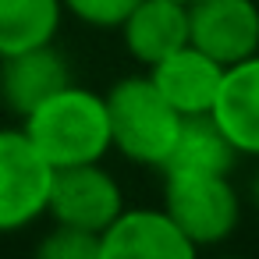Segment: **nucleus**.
I'll use <instances>...</instances> for the list:
<instances>
[{
	"label": "nucleus",
	"instance_id": "1",
	"mask_svg": "<svg viewBox=\"0 0 259 259\" xmlns=\"http://www.w3.org/2000/svg\"><path fill=\"white\" fill-rule=\"evenodd\" d=\"M22 132L54 170L96 163L110 153L107 100L75 82H68L43 103H36L22 117Z\"/></svg>",
	"mask_w": 259,
	"mask_h": 259
},
{
	"label": "nucleus",
	"instance_id": "2",
	"mask_svg": "<svg viewBox=\"0 0 259 259\" xmlns=\"http://www.w3.org/2000/svg\"><path fill=\"white\" fill-rule=\"evenodd\" d=\"M107 114H110V149L139 167H160L170 160L178 142L181 114L160 96L149 75H128L110 85Z\"/></svg>",
	"mask_w": 259,
	"mask_h": 259
},
{
	"label": "nucleus",
	"instance_id": "3",
	"mask_svg": "<svg viewBox=\"0 0 259 259\" xmlns=\"http://www.w3.org/2000/svg\"><path fill=\"white\" fill-rule=\"evenodd\" d=\"M163 209L195 248L227 241L241 220V199L231 178L202 170H163Z\"/></svg>",
	"mask_w": 259,
	"mask_h": 259
},
{
	"label": "nucleus",
	"instance_id": "4",
	"mask_svg": "<svg viewBox=\"0 0 259 259\" xmlns=\"http://www.w3.org/2000/svg\"><path fill=\"white\" fill-rule=\"evenodd\" d=\"M54 167L22 128H0V234H15L47 217Z\"/></svg>",
	"mask_w": 259,
	"mask_h": 259
},
{
	"label": "nucleus",
	"instance_id": "5",
	"mask_svg": "<svg viewBox=\"0 0 259 259\" xmlns=\"http://www.w3.org/2000/svg\"><path fill=\"white\" fill-rule=\"evenodd\" d=\"M121 209H124V192L117 178L103 167V160L54 170L50 199H47V217L54 224H71L100 234Z\"/></svg>",
	"mask_w": 259,
	"mask_h": 259
},
{
	"label": "nucleus",
	"instance_id": "6",
	"mask_svg": "<svg viewBox=\"0 0 259 259\" xmlns=\"http://www.w3.org/2000/svg\"><path fill=\"white\" fill-rule=\"evenodd\" d=\"M199 248L160 206H124L100 231V259H192Z\"/></svg>",
	"mask_w": 259,
	"mask_h": 259
},
{
	"label": "nucleus",
	"instance_id": "7",
	"mask_svg": "<svg viewBox=\"0 0 259 259\" xmlns=\"http://www.w3.org/2000/svg\"><path fill=\"white\" fill-rule=\"evenodd\" d=\"M188 43L224 68L259 54V4L255 0H192Z\"/></svg>",
	"mask_w": 259,
	"mask_h": 259
},
{
	"label": "nucleus",
	"instance_id": "8",
	"mask_svg": "<svg viewBox=\"0 0 259 259\" xmlns=\"http://www.w3.org/2000/svg\"><path fill=\"white\" fill-rule=\"evenodd\" d=\"M146 75L181 117H192V114L213 110V100H217L220 78H224V64L213 61L209 54H202L199 47L185 43V47L170 50L167 57H160L153 68H146Z\"/></svg>",
	"mask_w": 259,
	"mask_h": 259
},
{
	"label": "nucleus",
	"instance_id": "9",
	"mask_svg": "<svg viewBox=\"0 0 259 259\" xmlns=\"http://www.w3.org/2000/svg\"><path fill=\"white\" fill-rule=\"evenodd\" d=\"M209 114L238 156H259V54L224 68Z\"/></svg>",
	"mask_w": 259,
	"mask_h": 259
},
{
	"label": "nucleus",
	"instance_id": "10",
	"mask_svg": "<svg viewBox=\"0 0 259 259\" xmlns=\"http://www.w3.org/2000/svg\"><path fill=\"white\" fill-rule=\"evenodd\" d=\"M68 82H75L71 64L54 43L32 47V50H22L15 57L0 61V100L18 117H25L36 103H43L47 96H54Z\"/></svg>",
	"mask_w": 259,
	"mask_h": 259
},
{
	"label": "nucleus",
	"instance_id": "11",
	"mask_svg": "<svg viewBox=\"0 0 259 259\" xmlns=\"http://www.w3.org/2000/svg\"><path fill=\"white\" fill-rule=\"evenodd\" d=\"M124 50L135 64L153 68L160 57L188 43V4L178 0H139L117 25Z\"/></svg>",
	"mask_w": 259,
	"mask_h": 259
},
{
	"label": "nucleus",
	"instance_id": "12",
	"mask_svg": "<svg viewBox=\"0 0 259 259\" xmlns=\"http://www.w3.org/2000/svg\"><path fill=\"white\" fill-rule=\"evenodd\" d=\"M238 153L224 128L213 121V114H192L181 117L178 142L170 149V160L163 170H202V174H231Z\"/></svg>",
	"mask_w": 259,
	"mask_h": 259
},
{
	"label": "nucleus",
	"instance_id": "13",
	"mask_svg": "<svg viewBox=\"0 0 259 259\" xmlns=\"http://www.w3.org/2000/svg\"><path fill=\"white\" fill-rule=\"evenodd\" d=\"M64 18L61 0H0V61L57 39Z\"/></svg>",
	"mask_w": 259,
	"mask_h": 259
},
{
	"label": "nucleus",
	"instance_id": "14",
	"mask_svg": "<svg viewBox=\"0 0 259 259\" xmlns=\"http://www.w3.org/2000/svg\"><path fill=\"white\" fill-rule=\"evenodd\" d=\"M36 252L43 259H100V234L71 224H54Z\"/></svg>",
	"mask_w": 259,
	"mask_h": 259
},
{
	"label": "nucleus",
	"instance_id": "15",
	"mask_svg": "<svg viewBox=\"0 0 259 259\" xmlns=\"http://www.w3.org/2000/svg\"><path fill=\"white\" fill-rule=\"evenodd\" d=\"M64 11L93 29H117L139 0H61Z\"/></svg>",
	"mask_w": 259,
	"mask_h": 259
},
{
	"label": "nucleus",
	"instance_id": "16",
	"mask_svg": "<svg viewBox=\"0 0 259 259\" xmlns=\"http://www.w3.org/2000/svg\"><path fill=\"white\" fill-rule=\"evenodd\" d=\"M252 202H255V206H259V178H255V181H252Z\"/></svg>",
	"mask_w": 259,
	"mask_h": 259
},
{
	"label": "nucleus",
	"instance_id": "17",
	"mask_svg": "<svg viewBox=\"0 0 259 259\" xmlns=\"http://www.w3.org/2000/svg\"><path fill=\"white\" fill-rule=\"evenodd\" d=\"M178 4H192V0H178Z\"/></svg>",
	"mask_w": 259,
	"mask_h": 259
}]
</instances>
